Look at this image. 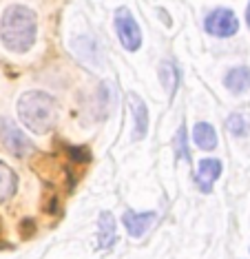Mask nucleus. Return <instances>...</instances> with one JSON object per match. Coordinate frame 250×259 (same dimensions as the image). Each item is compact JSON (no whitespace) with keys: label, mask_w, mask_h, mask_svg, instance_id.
I'll list each match as a JSON object with an SVG mask.
<instances>
[{"label":"nucleus","mask_w":250,"mask_h":259,"mask_svg":"<svg viewBox=\"0 0 250 259\" xmlns=\"http://www.w3.org/2000/svg\"><path fill=\"white\" fill-rule=\"evenodd\" d=\"M159 78H162V84H164L166 93L173 98L175 96L177 84H180V71H177V67L169 60L162 62V67H159Z\"/></svg>","instance_id":"nucleus-13"},{"label":"nucleus","mask_w":250,"mask_h":259,"mask_svg":"<svg viewBox=\"0 0 250 259\" xmlns=\"http://www.w3.org/2000/svg\"><path fill=\"white\" fill-rule=\"evenodd\" d=\"M115 31L120 36V42L127 51H138L142 47V31L140 25L135 22L133 14L127 7H120L115 11Z\"/></svg>","instance_id":"nucleus-4"},{"label":"nucleus","mask_w":250,"mask_h":259,"mask_svg":"<svg viewBox=\"0 0 250 259\" xmlns=\"http://www.w3.org/2000/svg\"><path fill=\"white\" fill-rule=\"evenodd\" d=\"M226 89L235 96L239 93H246L250 89V69L248 67H235L226 73V80H224Z\"/></svg>","instance_id":"nucleus-10"},{"label":"nucleus","mask_w":250,"mask_h":259,"mask_svg":"<svg viewBox=\"0 0 250 259\" xmlns=\"http://www.w3.org/2000/svg\"><path fill=\"white\" fill-rule=\"evenodd\" d=\"M69 155L73 157L75 162H89L91 160V153H89L85 146H69Z\"/></svg>","instance_id":"nucleus-16"},{"label":"nucleus","mask_w":250,"mask_h":259,"mask_svg":"<svg viewBox=\"0 0 250 259\" xmlns=\"http://www.w3.org/2000/svg\"><path fill=\"white\" fill-rule=\"evenodd\" d=\"M98 241H100V248L109 250L115 246L117 241V233H115V220H113L111 213H100L98 220Z\"/></svg>","instance_id":"nucleus-9"},{"label":"nucleus","mask_w":250,"mask_h":259,"mask_svg":"<svg viewBox=\"0 0 250 259\" xmlns=\"http://www.w3.org/2000/svg\"><path fill=\"white\" fill-rule=\"evenodd\" d=\"M175 151L180 160H188V149H186V128L180 126V131L175 135Z\"/></svg>","instance_id":"nucleus-15"},{"label":"nucleus","mask_w":250,"mask_h":259,"mask_svg":"<svg viewBox=\"0 0 250 259\" xmlns=\"http://www.w3.org/2000/svg\"><path fill=\"white\" fill-rule=\"evenodd\" d=\"M155 213L153 210H146V213H135V210H124L122 215V224L124 228H127V233L131 237H142L148 228L153 226V222H155Z\"/></svg>","instance_id":"nucleus-6"},{"label":"nucleus","mask_w":250,"mask_h":259,"mask_svg":"<svg viewBox=\"0 0 250 259\" xmlns=\"http://www.w3.org/2000/svg\"><path fill=\"white\" fill-rule=\"evenodd\" d=\"M193 140L201 151H215L217 149V133L208 122H197V124H195Z\"/></svg>","instance_id":"nucleus-11"},{"label":"nucleus","mask_w":250,"mask_h":259,"mask_svg":"<svg viewBox=\"0 0 250 259\" xmlns=\"http://www.w3.org/2000/svg\"><path fill=\"white\" fill-rule=\"evenodd\" d=\"M204 27H206V31L215 38H230V36H235L237 29H239V20H237V16L230 9L219 7L206 16Z\"/></svg>","instance_id":"nucleus-5"},{"label":"nucleus","mask_w":250,"mask_h":259,"mask_svg":"<svg viewBox=\"0 0 250 259\" xmlns=\"http://www.w3.org/2000/svg\"><path fill=\"white\" fill-rule=\"evenodd\" d=\"M129 107L131 113H133V138L142 140L148 131V111L144 100H140L135 93H129Z\"/></svg>","instance_id":"nucleus-8"},{"label":"nucleus","mask_w":250,"mask_h":259,"mask_svg":"<svg viewBox=\"0 0 250 259\" xmlns=\"http://www.w3.org/2000/svg\"><path fill=\"white\" fill-rule=\"evenodd\" d=\"M18 115L20 122L33 133H49L58 120V104L45 91H27L18 100Z\"/></svg>","instance_id":"nucleus-2"},{"label":"nucleus","mask_w":250,"mask_h":259,"mask_svg":"<svg viewBox=\"0 0 250 259\" xmlns=\"http://www.w3.org/2000/svg\"><path fill=\"white\" fill-rule=\"evenodd\" d=\"M246 20H248V27H250V3H248V9H246Z\"/></svg>","instance_id":"nucleus-17"},{"label":"nucleus","mask_w":250,"mask_h":259,"mask_svg":"<svg viewBox=\"0 0 250 259\" xmlns=\"http://www.w3.org/2000/svg\"><path fill=\"white\" fill-rule=\"evenodd\" d=\"M16 188H18V178L14 168L7 166L5 162H0V204L9 202L16 195Z\"/></svg>","instance_id":"nucleus-12"},{"label":"nucleus","mask_w":250,"mask_h":259,"mask_svg":"<svg viewBox=\"0 0 250 259\" xmlns=\"http://www.w3.org/2000/svg\"><path fill=\"white\" fill-rule=\"evenodd\" d=\"M0 142L11 155L16 157H27L33 151V142L27 138L25 133L18 128L9 117H0Z\"/></svg>","instance_id":"nucleus-3"},{"label":"nucleus","mask_w":250,"mask_h":259,"mask_svg":"<svg viewBox=\"0 0 250 259\" xmlns=\"http://www.w3.org/2000/svg\"><path fill=\"white\" fill-rule=\"evenodd\" d=\"M222 175V162L219 160H201L197 164V173H195V182L201 193H211L215 180Z\"/></svg>","instance_id":"nucleus-7"},{"label":"nucleus","mask_w":250,"mask_h":259,"mask_svg":"<svg viewBox=\"0 0 250 259\" xmlns=\"http://www.w3.org/2000/svg\"><path fill=\"white\" fill-rule=\"evenodd\" d=\"M35 33H38V18L29 7L11 5L5 9L0 20V38L9 51L27 54L35 42Z\"/></svg>","instance_id":"nucleus-1"},{"label":"nucleus","mask_w":250,"mask_h":259,"mask_svg":"<svg viewBox=\"0 0 250 259\" xmlns=\"http://www.w3.org/2000/svg\"><path fill=\"white\" fill-rule=\"evenodd\" d=\"M226 128H228L233 135H237V138H241V135H246L250 131V124H248V120L243 115L233 113L228 120H226Z\"/></svg>","instance_id":"nucleus-14"}]
</instances>
